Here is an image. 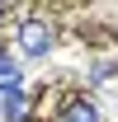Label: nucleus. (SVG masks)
I'll list each match as a JSON object with an SVG mask.
<instances>
[{"label":"nucleus","instance_id":"1","mask_svg":"<svg viewBox=\"0 0 118 122\" xmlns=\"http://www.w3.org/2000/svg\"><path fill=\"white\" fill-rule=\"evenodd\" d=\"M19 52L24 56H47L52 52V28L38 24V19H24L19 24Z\"/></svg>","mask_w":118,"mask_h":122},{"label":"nucleus","instance_id":"2","mask_svg":"<svg viewBox=\"0 0 118 122\" xmlns=\"http://www.w3.org/2000/svg\"><path fill=\"white\" fill-rule=\"evenodd\" d=\"M29 113V94L19 89V85H0V117L5 122H19Z\"/></svg>","mask_w":118,"mask_h":122},{"label":"nucleus","instance_id":"3","mask_svg":"<svg viewBox=\"0 0 118 122\" xmlns=\"http://www.w3.org/2000/svg\"><path fill=\"white\" fill-rule=\"evenodd\" d=\"M61 122H99V108L90 103V99H71V103L61 108Z\"/></svg>","mask_w":118,"mask_h":122},{"label":"nucleus","instance_id":"4","mask_svg":"<svg viewBox=\"0 0 118 122\" xmlns=\"http://www.w3.org/2000/svg\"><path fill=\"white\" fill-rule=\"evenodd\" d=\"M0 85H19V71H14V61L0 52Z\"/></svg>","mask_w":118,"mask_h":122}]
</instances>
